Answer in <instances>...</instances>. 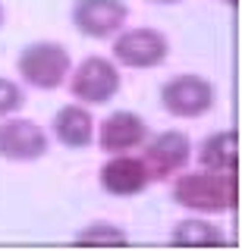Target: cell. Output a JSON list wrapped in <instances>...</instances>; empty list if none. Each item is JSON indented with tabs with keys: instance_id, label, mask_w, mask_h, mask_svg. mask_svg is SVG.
<instances>
[{
	"instance_id": "16",
	"label": "cell",
	"mask_w": 242,
	"mask_h": 251,
	"mask_svg": "<svg viewBox=\"0 0 242 251\" xmlns=\"http://www.w3.org/2000/svg\"><path fill=\"white\" fill-rule=\"evenodd\" d=\"M148 3H158V6H173V3H179V0H148Z\"/></svg>"
},
{
	"instance_id": "13",
	"label": "cell",
	"mask_w": 242,
	"mask_h": 251,
	"mask_svg": "<svg viewBox=\"0 0 242 251\" xmlns=\"http://www.w3.org/2000/svg\"><path fill=\"white\" fill-rule=\"evenodd\" d=\"M226 235L220 232V226H214V220L208 217H189V220H179L170 232V245L176 248H217L223 245Z\"/></svg>"
},
{
	"instance_id": "2",
	"label": "cell",
	"mask_w": 242,
	"mask_h": 251,
	"mask_svg": "<svg viewBox=\"0 0 242 251\" xmlns=\"http://www.w3.org/2000/svg\"><path fill=\"white\" fill-rule=\"evenodd\" d=\"M73 57L60 41H32L19 50L16 73L35 91H57L69 78Z\"/></svg>"
},
{
	"instance_id": "7",
	"label": "cell",
	"mask_w": 242,
	"mask_h": 251,
	"mask_svg": "<svg viewBox=\"0 0 242 251\" xmlns=\"http://www.w3.org/2000/svg\"><path fill=\"white\" fill-rule=\"evenodd\" d=\"M51 151V138L35 120L26 116H3L0 120V160L35 163Z\"/></svg>"
},
{
	"instance_id": "12",
	"label": "cell",
	"mask_w": 242,
	"mask_h": 251,
	"mask_svg": "<svg viewBox=\"0 0 242 251\" xmlns=\"http://www.w3.org/2000/svg\"><path fill=\"white\" fill-rule=\"evenodd\" d=\"M192 157H198V167L239 173V135L233 129H217L205 135V141L198 145V151H192Z\"/></svg>"
},
{
	"instance_id": "3",
	"label": "cell",
	"mask_w": 242,
	"mask_h": 251,
	"mask_svg": "<svg viewBox=\"0 0 242 251\" xmlns=\"http://www.w3.org/2000/svg\"><path fill=\"white\" fill-rule=\"evenodd\" d=\"M161 107L173 120H201L217 107V88L198 73L173 75L161 85Z\"/></svg>"
},
{
	"instance_id": "14",
	"label": "cell",
	"mask_w": 242,
	"mask_h": 251,
	"mask_svg": "<svg viewBox=\"0 0 242 251\" xmlns=\"http://www.w3.org/2000/svg\"><path fill=\"white\" fill-rule=\"evenodd\" d=\"M76 245H88V248H123V245H129V235L123 232L116 223L98 220V223H88L85 229H79V235H76Z\"/></svg>"
},
{
	"instance_id": "11",
	"label": "cell",
	"mask_w": 242,
	"mask_h": 251,
	"mask_svg": "<svg viewBox=\"0 0 242 251\" xmlns=\"http://www.w3.org/2000/svg\"><path fill=\"white\" fill-rule=\"evenodd\" d=\"M95 116L88 113L85 104H66L54 113L51 120V135L69 151H85L95 141Z\"/></svg>"
},
{
	"instance_id": "5",
	"label": "cell",
	"mask_w": 242,
	"mask_h": 251,
	"mask_svg": "<svg viewBox=\"0 0 242 251\" xmlns=\"http://www.w3.org/2000/svg\"><path fill=\"white\" fill-rule=\"evenodd\" d=\"M170 57V41L158 28H120L113 35V63L123 69H158Z\"/></svg>"
},
{
	"instance_id": "18",
	"label": "cell",
	"mask_w": 242,
	"mask_h": 251,
	"mask_svg": "<svg viewBox=\"0 0 242 251\" xmlns=\"http://www.w3.org/2000/svg\"><path fill=\"white\" fill-rule=\"evenodd\" d=\"M223 3H226V6H236V3H239V0H223Z\"/></svg>"
},
{
	"instance_id": "17",
	"label": "cell",
	"mask_w": 242,
	"mask_h": 251,
	"mask_svg": "<svg viewBox=\"0 0 242 251\" xmlns=\"http://www.w3.org/2000/svg\"><path fill=\"white\" fill-rule=\"evenodd\" d=\"M3 19H6V13H3V3H0V28H3Z\"/></svg>"
},
{
	"instance_id": "9",
	"label": "cell",
	"mask_w": 242,
	"mask_h": 251,
	"mask_svg": "<svg viewBox=\"0 0 242 251\" xmlns=\"http://www.w3.org/2000/svg\"><path fill=\"white\" fill-rule=\"evenodd\" d=\"M129 6L123 0H76L73 25L82 38L91 41H110L120 28H126Z\"/></svg>"
},
{
	"instance_id": "1",
	"label": "cell",
	"mask_w": 242,
	"mask_h": 251,
	"mask_svg": "<svg viewBox=\"0 0 242 251\" xmlns=\"http://www.w3.org/2000/svg\"><path fill=\"white\" fill-rule=\"evenodd\" d=\"M170 198H173L176 207L192 210V214L201 217H220L236 210L239 204V182L236 173H223V170H189L173 176V185H170Z\"/></svg>"
},
{
	"instance_id": "15",
	"label": "cell",
	"mask_w": 242,
	"mask_h": 251,
	"mask_svg": "<svg viewBox=\"0 0 242 251\" xmlns=\"http://www.w3.org/2000/svg\"><path fill=\"white\" fill-rule=\"evenodd\" d=\"M22 107H26V91H22V85L13 82V78H6V75H0V120L19 113Z\"/></svg>"
},
{
	"instance_id": "10",
	"label": "cell",
	"mask_w": 242,
	"mask_h": 251,
	"mask_svg": "<svg viewBox=\"0 0 242 251\" xmlns=\"http://www.w3.org/2000/svg\"><path fill=\"white\" fill-rule=\"evenodd\" d=\"M151 135L148 123L132 110H113L95 126V141L104 154H126L138 151L145 145V138Z\"/></svg>"
},
{
	"instance_id": "8",
	"label": "cell",
	"mask_w": 242,
	"mask_h": 251,
	"mask_svg": "<svg viewBox=\"0 0 242 251\" xmlns=\"http://www.w3.org/2000/svg\"><path fill=\"white\" fill-rule=\"evenodd\" d=\"M98 185L110 198H135V195L148 192L151 185V173H148L145 160L135 154H107V160L98 170Z\"/></svg>"
},
{
	"instance_id": "4",
	"label": "cell",
	"mask_w": 242,
	"mask_h": 251,
	"mask_svg": "<svg viewBox=\"0 0 242 251\" xmlns=\"http://www.w3.org/2000/svg\"><path fill=\"white\" fill-rule=\"evenodd\" d=\"M69 94L85 107H104L120 94L123 88V75L120 66L107 57H85L82 63H76L69 69Z\"/></svg>"
},
{
	"instance_id": "6",
	"label": "cell",
	"mask_w": 242,
	"mask_h": 251,
	"mask_svg": "<svg viewBox=\"0 0 242 251\" xmlns=\"http://www.w3.org/2000/svg\"><path fill=\"white\" fill-rule=\"evenodd\" d=\"M145 167L151 173V182H158V179H173L176 173H183L189 167L192 160V138L186 135V132L179 129H163L158 135H148L145 138Z\"/></svg>"
}]
</instances>
